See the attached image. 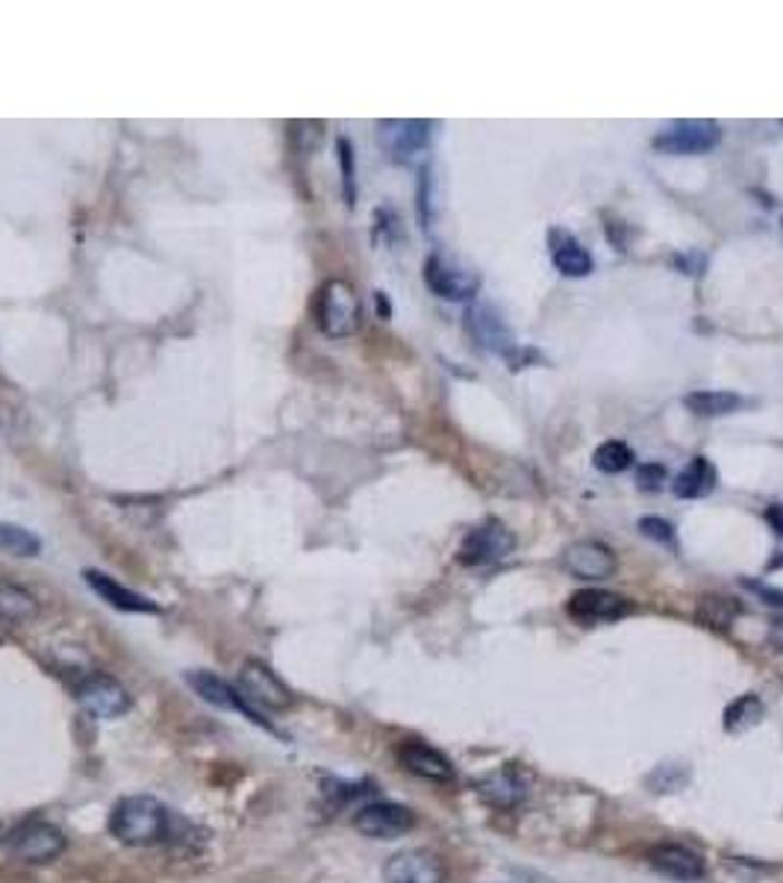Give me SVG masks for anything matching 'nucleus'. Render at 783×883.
Instances as JSON below:
<instances>
[{"label": "nucleus", "mask_w": 783, "mask_h": 883, "mask_svg": "<svg viewBox=\"0 0 783 883\" xmlns=\"http://www.w3.org/2000/svg\"><path fill=\"white\" fill-rule=\"evenodd\" d=\"M168 827H172V813L150 795H127L118 801L109 816L112 836L133 848L159 845L168 836Z\"/></svg>", "instance_id": "f257e3e1"}, {"label": "nucleus", "mask_w": 783, "mask_h": 883, "mask_svg": "<svg viewBox=\"0 0 783 883\" xmlns=\"http://www.w3.org/2000/svg\"><path fill=\"white\" fill-rule=\"evenodd\" d=\"M319 327L330 339H345L360 331L363 306L356 297L354 286L345 281H327L319 295Z\"/></svg>", "instance_id": "f03ea898"}, {"label": "nucleus", "mask_w": 783, "mask_h": 883, "mask_svg": "<svg viewBox=\"0 0 783 883\" xmlns=\"http://www.w3.org/2000/svg\"><path fill=\"white\" fill-rule=\"evenodd\" d=\"M3 851L18 863L41 866V863H50L66 851V834L48 822H25L3 836Z\"/></svg>", "instance_id": "7ed1b4c3"}, {"label": "nucleus", "mask_w": 783, "mask_h": 883, "mask_svg": "<svg viewBox=\"0 0 783 883\" xmlns=\"http://www.w3.org/2000/svg\"><path fill=\"white\" fill-rule=\"evenodd\" d=\"M239 693L245 695V702L251 707H263V710L283 713L295 704V695L283 684L281 677L274 675L265 663L260 660H245L239 669Z\"/></svg>", "instance_id": "20e7f679"}, {"label": "nucleus", "mask_w": 783, "mask_h": 883, "mask_svg": "<svg viewBox=\"0 0 783 883\" xmlns=\"http://www.w3.org/2000/svg\"><path fill=\"white\" fill-rule=\"evenodd\" d=\"M75 695L80 707L95 718H121L133 707L130 693L118 684L116 677L104 675V671H91L82 680H77Z\"/></svg>", "instance_id": "39448f33"}, {"label": "nucleus", "mask_w": 783, "mask_h": 883, "mask_svg": "<svg viewBox=\"0 0 783 883\" xmlns=\"http://www.w3.org/2000/svg\"><path fill=\"white\" fill-rule=\"evenodd\" d=\"M722 141V130L716 121H675L666 130L654 136V148L659 154H672V157H689V154H707Z\"/></svg>", "instance_id": "423d86ee"}, {"label": "nucleus", "mask_w": 783, "mask_h": 883, "mask_svg": "<svg viewBox=\"0 0 783 883\" xmlns=\"http://www.w3.org/2000/svg\"><path fill=\"white\" fill-rule=\"evenodd\" d=\"M186 684H189L192 689H195V695H200L206 704H213V707H218V710L242 713L247 722H254V725H260V727H265V730L277 734V730L272 727V722H268V718H263V713L245 702V695L239 693V686H231L227 680H224V677L213 675V671H189V675H186Z\"/></svg>", "instance_id": "0eeeda50"}, {"label": "nucleus", "mask_w": 783, "mask_h": 883, "mask_svg": "<svg viewBox=\"0 0 783 883\" xmlns=\"http://www.w3.org/2000/svg\"><path fill=\"white\" fill-rule=\"evenodd\" d=\"M354 827L369 840H398L415 827V813L404 804L378 801V804H365L356 810Z\"/></svg>", "instance_id": "6e6552de"}, {"label": "nucleus", "mask_w": 783, "mask_h": 883, "mask_svg": "<svg viewBox=\"0 0 783 883\" xmlns=\"http://www.w3.org/2000/svg\"><path fill=\"white\" fill-rule=\"evenodd\" d=\"M512 548H516V537L503 528L501 521L489 519L487 524L469 530V537L462 539L457 560L462 566H487V562L510 557Z\"/></svg>", "instance_id": "1a4fd4ad"}, {"label": "nucleus", "mask_w": 783, "mask_h": 883, "mask_svg": "<svg viewBox=\"0 0 783 883\" xmlns=\"http://www.w3.org/2000/svg\"><path fill=\"white\" fill-rule=\"evenodd\" d=\"M424 283L430 286V292L446 301H469L478 295L480 290V274L457 268L446 259V256H428L424 263Z\"/></svg>", "instance_id": "9d476101"}, {"label": "nucleus", "mask_w": 783, "mask_h": 883, "mask_svg": "<svg viewBox=\"0 0 783 883\" xmlns=\"http://www.w3.org/2000/svg\"><path fill=\"white\" fill-rule=\"evenodd\" d=\"M383 881L386 883H442L446 881V866L437 854L421 848L398 851L383 866Z\"/></svg>", "instance_id": "9b49d317"}, {"label": "nucleus", "mask_w": 783, "mask_h": 883, "mask_svg": "<svg viewBox=\"0 0 783 883\" xmlns=\"http://www.w3.org/2000/svg\"><path fill=\"white\" fill-rule=\"evenodd\" d=\"M566 610L580 625H598V621H616L627 616L630 601L616 592H607V589H580V592L571 595Z\"/></svg>", "instance_id": "f8f14e48"}, {"label": "nucleus", "mask_w": 783, "mask_h": 883, "mask_svg": "<svg viewBox=\"0 0 783 883\" xmlns=\"http://www.w3.org/2000/svg\"><path fill=\"white\" fill-rule=\"evenodd\" d=\"M430 121H380V145L398 163H407L428 148Z\"/></svg>", "instance_id": "ddd939ff"}, {"label": "nucleus", "mask_w": 783, "mask_h": 883, "mask_svg": "<svg viewBox=\"0 0 783 883\" xmlns=\"http://www.w3.org/2000/svg\"><path fill=\"white\" fill-rule=\"evenodd\" d=\"M398 759L415 777H424V781H433V784H451L453 781L451 759L424 743H415V739L401 743L398 745Z\"/></svg>", "instance_id": "4468645a"}, {"label": "nucleus", "mask_w": 783, "mask_h": 883, "mask_svg": "<svg viewBox=\"0 0 783 883\" xmlns=\"http://www.w3.org/2000/svg\"><path fill=\"white\" fill-rule=\"evenodd\" d=\"M648 863L657 869L659 875L672 877V881L693 883L704 877V860H701V854H695L693 848H684V845H672V842L654 845L648 851Z\"/></svg>", "instance_id": "2eb2a0df"}, {"label": "nucleus", "mask_w": 783, "mask_h": 883, "mask_svg": "<svg viewBox=\"0 0 783 883\" xmlns=\"http://www.w3.org/2000/svg\"><path fill=\"white\" fill-rule=\"evenodd\" d=\"M82 578H86V583H89L91 592H98L100 598H104V601H107L109 607H116V610H121V612H148V616L159 612V604L150 601L148 595L133 592V589H127L124 583H118L116 578H109V575H104V571L86 569V571H82Z\"/></svg>", "instance_id": "dca6fc26"}, {"label": "nucleus", "mask_w": 783, "mask_h": 883, "mask_svg": "<svg viewBox=\"0 0 783 883\" xmlns=\"http://www.w3.org/2000/svg\"><path fill=\"white\" fill-rule=\"evenodd\" d=\"M478 795L498 810L519 807L528 798V777L519 768H498L478 784Z\"/></svg>", "instance_id": "f3484780"}, {"label": "nucleus", "mask_w": 783, "mask_h": 883, "mask_svg": "<svg viewBox=\"0 0 783 883\" xmlns=\"http://www.w3.org/2000/svg\"><path fill=\"white\" fill-rule=\"evenodd\" d=\"M566 566H569L571 575L584 580H604L610 578L616 571V553L610 551L601 542H575V546L566 551Z\"/></svg>", "instance_id": "a211bd4d"}, {"label": "nucleus", "mask_w": 783, "mask_h": 883, "mask_svg": "<svg viewBox=\"0 0 783 883\" xmlns=\"http://www.w3.org/2000/svg\"><path fill=\"white\" fill-rule=\"evenodd\" d=\"M466 318H469L471 336L478 339L483 347H492L498 354H510L512 347H516L512 345L510 331L503 327L501 315H495L489 306H471Z\"/></svg>", "instance_id": "6ab92c4d"}, {"label": "nucleus", "mask_w": 783, "mask_h": 883, "mask_svg": "<svg viewBox=\"0 0 783 883\" xmlns=\"http://www.w3.org/2000/svg\"><path fill=\"white\" fill-rule=\"evenodd\" d=\"M41 604L33 592L12 580H0V619L9 625H27L39 616Z\"/></svg>", "instance_id": "aec40b11"}, {"label": "nucleus", "mask_w": 783, "mask_h": 883, "mask_svg": "<svg viewBox=\"0 0 783 883\" xmlns=\"http://www.w3.org/2000/svg\"><path fill=\"white\" fill-rule=\"evenodd\" d=\"M718 483V471L716 465L709 463L707 457H695L693 463L686 465L681 474L672 483V492L677 498H704L709 496Z\"/></svg>", "instance_id": "412c9836"}, {"label": "nucleus", "mask_w": 783, "mask_h": 883, "mask_svg": "<svg viewBox=\"0 0 783 883\" xmlns=\"http://www.w3.org/2000/svg\"><path fill=\"white\" fill-rule=\"evenodd\" d=\"M684 404H686V410H693L695 415H704V419H718V415L736 413V410L742 406V398L734 395V392H709V389H701V392L686 395Z\"/></svg>", "instance_id": "4be33fe9"}, {"label": "nucleus", "mask_w": 783, "mask_h": 883, "mask_svg": "<svg viewBox=\"0 0 783 883\" xmlns=\"http://www.w3.org/2000/svg\"><path fill=\"white\" fill-rule=\"evenodd\" d=\"M763 716H766V707H763V702H760L757 695H742V698H736L731 707H727L725 713V730L727 734H742V730H751V727H757L760 722H763Z\"/></svg>", "instance_id": "5701e85b"}, {"label": "nucleus", "mask_w": 783, "mask_h": 883, "mask_svg": "<svg viewBox=\"0 0 783 883\" xmlns=\"http://www.w3.org/2000/svg\"><path fill=\"white\" fill-rule=\"evenodd\" d=\"M554 265L557 272L566 274V277H586L593 272V256L584 245H577L575 239H562L560 245H554Z\"/></svg>", "instance_id": "b1692460"}, {"label": "nucleus", "mask_w": 783, "mask_h": 883, "mask_svg": "<svg viewBox=\"0 0 783 883\" xmlns=\"http://www.w3.org/2000/svg\"><path fill=\"white\" fill-rule=\"evenodd\" d=\"M0 551L12 553V557H36L41 551V539L21 524L0 521Z\"/></svg>", "instance_id": "393cba45"}, {"label": "nucleus", "mask_w": 783, "mask_h": 883, "mask_svg": "<svg viewBox=\"0 0 783 883\" xmlns=\"http://www.w3.org/2000/svg\"><path fill=\"white\" fill-rule=\"evenodd\" d=\"M593 463L595 469L604 471V474H618V471L630 469V463H634V451H630L625 442L610 439V442H604V445L595 448Z\"/></svg>", "instance_id": "a878e982"}, {"label": "nucleus", "mask_w": 783, "mask_h": 883, "mask_svg": "<svg viewBox=\"0 0 783 883\" xmlns=\"http://www.w3.org/2000/svg\"><path fill=\"white\" fill-rule=\"evenodd\" d=\"M336 148H339V166H342V192H345V204L348 207H354V200H356L354 148H351V141H348L345 136H339Z\"/></svg>", "instance_id": "bb28decb"}, {"label": "nucleus", "mask_w": 783, "mask_h": 883, "mask_svg": "<svg viewBox=\"0 0 783 883\" xmlns=\"http://www.w3.org/2000/svg\"><path fill=\"white\" fill-rule=\"evenodd\" d=\"M736 610H740V607H734L727 598H704V601H701L698 619L704 621L707 628H727V621H731V616H734Z\"/></svg>", "instance_id": "cd10ccee"}, {"label": "nucleus", "mask_w": 783, "mask_h": 883, "mask_svg": "<svg viewBox=\"0 0 783 883\" xmlns=\"http://www.w3.org/2000/svg\"><path fill=\"white\" fill-rule=\"evenodd\" d=\"M639 533L657 539V542H675V528L666 519H657V516L639 519Z\"/></svg>", "instance_id": "c85d7f7f"}, {"label": "nucleus", "mask_w": 783, "mask_h": 883, "mask_svg": "<svg viewBox=\"0 0 783 883\" xmlns=\"http://www.w3.org/2000/svg\"><path fill=\"white\" fill-rule=\"evenodd\" d=\"M636 483H639V489H648V492H654V489H659L663 483H666V469L657 463H648L639 469V474H636Z\"/></svg>", "instance_id": "c756f323"}, {"label": "nucleus", "mask_w": 783, "mask_h": 883, "mask_svg": "<svg viewBox=\"0 0 783 883\" xmlns=\"http://www.w3.org/2000/svg\"><path fill=\"white\" fill-rule=\"evenodd\" d=\"M766 521L775 528V533H783V504H772L766 510Z\"/></svg>", "instance_id": "7c9ffc66"}, {"label": "nucleus", "mask_w": 783, "mask_h": 883, "mask_svg": "<svg viewBox=\"0 0 783 883\" xmlns=\"http://www.w3.org/2000/svg\"><path fill=\"white\" fill-rule=\"evenodd\" d=\"M769 642L775 645L777 651H783V621H775V625H772V634H769Z\"/></svg>", "instance_id": "2f4dec72"}, {"label": "nucleus", "mask_w": 783, "mask_h": 883, "mask_svg": "<svg viewBox=\"0 0 783 883\" xmlns=\"http://www.w3.org/2000/svg\"><path fill=\"white\" fill-rule=\"evenodd\" d=\"M378 304H380V315H383V318H389V304H386V297H383V292H378Z\"/></svg>", "instance_id": "473e14b6"}]
</instances>
